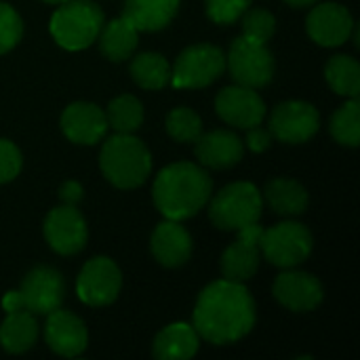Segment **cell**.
Returning <instances> with one entry per match:
<instances>
[{"instance_id":"obj_1","label":"cell","mask_w":360,"mask_h":360,"mask_svg":"<svg viewBox=\"0 0 360 360\" xmlns=\"http://www.w3.org/2000/svg\"><path fill=\"white\" fill-rule=\"evenodd\" d=\"M192 327L213 346L236 344L255 327V302L245 283L228 278L209 283L194 306Z\"/></svg>"},{"instance_id":"obj_2","label":"cell","mask_w":360,"mask_h":360,"mask_svg":"<svg viewBox=\"0 0 360 360\" xmlns=\"http://www.w3.org/2000/svg\"><path fill=\"white\" fill-rule=\"evenodd\" d=\"M213 194L209 173L194 162H173L165 167L152 186V198L160 215L173 221H186L207 207Z\"/></svg>"},{"instance_id":"obj_3","label":"cell","mask_w":360,"mask_h":360,"mask_svg":"<svg viewBox=\"0 0 360 360\" xmlns=\"http://www.w3.org/2000/svg\"><path fill=\"white\" fill-rule=\"evenodd\" d=\"M99 167L114 188L135 190L152 173V156L146 143L133 133H116L103 141Z\"/></svg>"},{"instance_id":"obj_4","label":"cell","mask_w":360,"mask_h":360,"mask_svg":"<svg viewBox=\"0 0 360 360\" xmlns=\"http://www.w3.org/2000/svg\"><path fill=\"white\" fill-rule=\"evenodd\" d=\"M105 15L101 6L93 0H68L57 4V11L51 15V36L65 51H84L89 49L101 27Z\"/></svg>"},{"instance_id":"obj_5","label":"cell","mask_w":360,"mask_h":360,"mask_svg":"<svg viewBox=\"0 0 360 360\" xmlns=\"http://www.w3.org/2000/svg\"><path fill=\"white\" fill-rule=\"evenodd\" d=\"M209 200V219L221 232H238L262 219L264 198L251 181H234Z\"/></svg>"},{"instance_id":"obj_6","label":"cell","mask_w":360,"mask_h":360,"mask_svg":"<svg viewBox=\"0 0 360 360\" xmlns=\"http://www.w3.org/2000/svg\"><path fill=\"white\" fill-rule=\"evenodd\" d=\"M312 234L300 221H283L268 230H262L259 251L262 257L283 270L304 264L312 253Z\"/></svg>"},{"instance_id":"obj_7","label":"cell","mask_w":360,"mask_h":360,"mask_svg":"<svg viewBox=\"0 0 360 360\" xmlns=\"http://www.w3.org/2000/svg\"><path fill=\"white\" fill-rule=\"evenodd\" d=\"M226 65H228L232 80L249 89L268 86L276 70L272 51L264 42H255L245 36H238L236 40H232L228 57H226Z\"/></svg>"},{"instance_id":"obj_8","label":"cell","mask_w":360,"mask_h":360,"mask_svg":"<svg viewBox=\"0 0 360 360\" xmlns=\"http://www.w3.org/2000/svg\"><path fill=\"white\" fill-rule=\"evenodd\" d=\"M226 70V53L209 42H198L184 49L171 70L175 89H205L215 82Z\"/></svg>"},{"instance_id":"obj_9","label":"cell","mask_w":360,"mask_h":360,"mask_svg":"<svg viewBox=\"0 0 360 360\" xmlns=\"http://www.w3.org/2000/svg\"><path fill=\"white\" fill-rule=\"evenodd\" d=\"M122 287L120 268L110 257H93L89 259L76 281V295L84 306L103 308L116 302Z\"/></svg>"},{"instance_id":"obj_10","label":"cell","mask_w":360,"mask_h":360,"mask_svg":"<svg viewBox=\"0 0 360 360\" xmlns=\"http://www.w3.org/2000/svg\"><path fill=\"white\" fill-rule=\"evenodd\" d=\"M321 129V114L308 101H283L278 103L268 120V131L283 143H306Z\"/></svg>"},{"instance_id":"obj_11","label":"cell","mask_w":360,"mask_h":360,"mask_svg":"<svg viewBox=\"0 0 360 360\" xmlns=\"http://www.w3.org/2000/svg\"><path fill=\"white\" fill-rule=\"evenodd\" d=\"M44 240L57 255H76L89 240V228L82 213L72 205H59L44 217Z\"/></svg>"},{"instance_id":"obj_12","label":"cell","mask_w":360,"mask_h":360,"mask_svg":"<svg viewBox=\"0 0 360 360\" xmlns=\"http://www.w3.org/2000/svg\"><path fill=\"white\" fill-rule=\"evenodd\" d=\"M17 291H19L23 310L46 316L53 310L61 308L63 297H65V283H63V276L55 268L38 266L23 276Z\"/></svg>"},{"instance_id":"obj_13","label":"cell","mask_w":360,"mask_h":360,"mask_svg":"<svg viewBox=\"0 0 360 360\" xmlns=\"http://www.w3.org/2000/svg\"><path fill=\"white\" fill-rule=\"evenodd\" d=\"M215 112L226 124L247 131V129L264 122L266 103L255 89L234 84V86H226L217 93Z\"/></svg>"},{"instance_id":"obj_14","label":"cell","mask_w":360,"mask_h":360,"mask_svg":"<svg viewBox=\"0 0 360 360\" xmlns=\"http://www.w3.org/2000/svg\"><path fill=\"white\" fill-rule=\"evenodd\" d=\"M262 226L251 224L243 230H238V238L221 253V276L234 283H247L251 281L257 270H259V236H262Z\"/></svg>"},{"instance_id":"obj_15","label":"cell","mask_w":360,"mask_h":360,"mask_svg":"<svg viewBox=\"0 0 360 360\" xmlns=\"http://www.w3.org/2000/svg\"><path fill=\"white\" fill-rule=\"evenodd\" d=\"M272 295L291 312H312L323 304L325 291L316 276L289 268L276 276L272 285Z\"/></svg>"},{"instance_id":"obj_16","label":"cell","mask_w":360,"mask_h":360,"mask_svg":"<svg viewBox=\"0 0 360 360\" xmlns=\"http://www.w3.org/2000/svg\"><path fill=\"white\" fill-rule=\"evenodd\" d=\"M352 13L338 2H321L306 17V32L321 46H342L352 36Z\"/></svg>"},{"instance_id":"obj_17","label":"cell","mask_w":360,"mask_h":360,"mask_svg":"<svg viewBox=\"0 0 360 360\" xmlns=\"http://www.w3.org/2000/svg\"><path fill=\"white\" fill-rule=\"evenodd\" d=\"M46 325H44V342L46 346L65 359H74L80 356L86 346H89V331L84 327V323L68 312V310H53L51 314H46Z\"/></svg>"},{"instance_id":"obj_18","label":"cell","mask_w":360,"mask_h":360,"mask_svg":"<svg viewBox=\"0 0 360 360\" xmlns=\"http://www.w3.org/2000/svg\"><path fill=\"white\" fill-rule=\"evenodd\" d=\"M63 135L78 146H95L108 133L105 112L89 101H74L61 114Z\"/></svg>"},{"instance_id":"obj_19","label":"cell","mask_w":360,"mask_h":360,"mask_svg":"<svg viewBox=\"0 0 360 360\" xmlns=\"http://www.w3.org/2000/svg\"><path fill=\"white\" fill-rule=\"evenodd\" d=\"M194 154L202 167L221 171L243 160L245 141L234 131L217 129V131L200 133V137L194 141Z\"/></svg>"},{"instance_id":"obj_20","label":"cell","mask_w":360,"mask_h":360,"mask_svg":"<svg viewBox=\"0 0 360 360\" xmlns=\"http://www.w3.org/2000/svg\"><path fill=\"white\" fill-rule=\"evenodd\" d=\"M150 251L154 259L165 268H179L188 264L194 251V240L181 221L167 219L158 224L150 238Z\"/></svg>"},{"instance_id":"obj_21","label":"cell","mask_w":360,"mask_h":360,"mask_svg":"<svg viewBox=\"0 0 360 360\" xmlns=\"http://www.w3.org/2000/svg\"><path fill=\"white\" fill-rule=\"evenodd\" d=\"M181 0H127L122 17L131 21L137 32L165 30L177 15Z\"/></svg>"},{"instance_id":"obj_22","label":"cell","mask_w":360,"mask_h":360,"mask_svg":"<svg viewBox=\"0 0 360 360\" xmlns=\"http://www.w3.org/2000/svg\"><path fill=\"white\" fill-rule=\"evenodd\" d=\"M200 338L188 323L167 325L152 344V354L158 360H186L198 352Z\"/></svg>"},{"instance_id":"obj_23","label":"cell","mask_w":360,"mask_h":360,"mask_svg":"<svg viewBox=\"0 0 360 360\" xmlns=\"http://www.w3.org/2000/svg\"><path fill=\"white\" fill-rule=\"evenodd\" d=\"M38 340L36 314L30 310L6 312V319L0 325V346L8 354H23L34 348Z\"/></svg>"},{"instance_id":"obj_24","label":"cell","mask_w":360,"mask_h":360,"mask_svg":"<svg viewBox=\"0 0 360 360\" xmlns=\"http://www.w3.org/2000/svg\"><path fill=\"white\" fill-rule=\"evenodd\" d=\"M97 40H99V51L103 57H108L110 61H124L133 57L137 42H139V32L131 21H127L124 17H118V19L103 23Z\"/></svg>"},{"instance_id":"obj_25","label":"cell","mask_w":360,"mask_h":360,"mask_svg":"<svg viewBox=\"0 0 360 360\" xmlns=\"http://www.w3.org/2000/svg\"><path fill=\"white\" fill-rule=\"evenodd\" d=\"M264 196H266V202L270 205V209L276 215H283V217L304 215L306 209H308V202H310V196H308L306 188L300 181L285 179V177L268 181V186L264 190Z\"/></svg>"},{"instance_id":"obj_26","label":"cell","mask_w":360,"mask_h":360,"mask_svg":"<svg viewBox=\"0 0 360 360\" xmlns=\"http://www.w3.org/2000/svg\"><path fill=\"white\" fill-rule=\"evenodd\" d=\"M129 74L137 86L160 91L171 82V65L160 53H139L131 59Z\"/></svg>"},{"instance_id":"obj_27","label":"cell","mask_w":360,"mask_h":360,"mask_svg":"<svg viewBox=\"0 0 360 360\" xmlns=\"http://www.w3.org/2000/svg\"><path fill=\"white\" fill-rule=\"evenodd\" d=\"M325 78L329 86L344 97H359L360 63L350 55H333L325 65Z\"/></svg>"},{"instance_id":"obj_28","label":"cell","mask_w":360,"mask_h":360,"mask_svg":"<svg viewBox=\"0 0 360 360\" xmlns=\"http://www.w3.org/2000/svg\"><path fill=\"white\" fill-rule=\"evenodd\" d=\"M105 118L116 133H135L143 122V105L135 95H118L108 103Z\"/></svg>"},{"instance_id":"obj_29","label":"cell","mask_w":360,"mask_h":360,"mask_svg":"<svg viewBox=\"0 0 360 360\" xmlns=\"http://www.w3.org/2000/svg\"><path fill=\"white\" fill-rule=\"evenodd\" d=\"M331 135L338 143L356 148L360 143V103L359 97H352L340 105L331 116Z\"/></svg>"},{"instance_id":"obj_30","label":"cell","mask_w":360,"mask_h":360,"mask_svg":"<svg viewBox=\"0 0 360 360\" xmlns=\"http://www.w3.org/2000/svg\"><path fill=\"white\" fill-rule=\"evenodd\" d=\"M167 133L179 143H194L202 133V120L190 108H175L167 114Z\"/></svg>"},{"instance_id":"obj_31","label":"cell","mask_w":360,"mask_h":360,"mask_svg":"<svg viewBox=\"0 0 360 360\" xmlns=\"http://www.w3.org/2000/svg\"><path fill=\"white\" fill-rule=\"evenodd\" d=\"M243 36L268 44L276 32V17L266 8H247L243 13Z\"/></svg>"},{"instance_id":"obj_32","label":"cell","mask_w":360,"mask_h":360,"mask_svg":"<svg viewBox=\"0 0 360 360\" xmlns=\"http://www.w3.org/2000/svg\"><path fill=\"white\" fill-rule=\"evenodd\" d=\"M21 36H23V21L19 13L11 4L0 2V55L15 49Z\"/></svg>"},{"instance_id":"obj_33","label":"cell","mask_w":360,"mask_h":360,"mask_svg":"<svg viewBox=\"0 0 360 360\" xmlns=\"http://www.w3.org/2000/svg\"><path fill=\"white\" fill-rule=\"evenodd\" d=\"M253 0H205L207 17L217 25L236 23Z\"/></svg>"},{"instance_id":"obj_34","label":"cell","mask_w":360,"mask_h":360,"mask_svg":"<svg viewBox=\"0 0 360 360\" xmlns=\"http://www.w3.org/2000/svg\"><path fill=\"white\" fill-rule=\"evenodd\" d=\"M21 167H23L21 150L8 139H0V184L13 181L21 173Z\"/></svg>"},{"instance_id":"obj_35","label":"cell","mask_w":360,"mask_h":360,"mask_svg":"<svg viewBox=\"0 0 360 360\" xmlns=\"http://www.w3.org/2000/svg\"><path fill=\"white\" fill-rule=\"evenodd\" d=\"M272 133L268 131V129H264L262 124H257V127H251V129H247V139H245V146L251 150V152H255V154H262V152H266L270 146H272Z\"/></svg>"},{"instance_id":"obj_36","label":"cell","mask_w":360,"mask_h":360,"mask_svg":"<svg viewBox=\"0 0 360 360\" xmlns=\"http://www.w3.org/2000/svg\"><path fill=\"white\" fill-rule=\"evenodd\" d=\"M82 196H84V190H82V186H80L78 181H74V179L63 181L61 188H59V200H61L63 205L76 207V205L82 200Z\"/></svg>"},{"instance_id":"obj_37","label":"cell","mask_w":360,"mask_h":360,"mask_svg":"<svg viewBox=\"0 0 360 360\" xmlns=\"http://www.w3.org/2000/svg\"><path fill=\"white\" fill-rule=\"evenodd\" d=\"M2 308H4V312L23 310V306H21V300H19V291H8V293L2 297Z\"/></svg>"},{"instance_id":"obj_38","label":"cell","mask_w":360,"mask_h":360,"mask_svg":"<svg viewBox=\"0 0 360 360\" xmlns=\"http://www.w3.org/2000/svg\"><path fill=\"white\" fill-rule=\"evenodd\" d=\"M289 6H295V8H306V6H312L316 4L319 0H285Z\"/></svg>"},{"instance_id":"obj_39","label":"cell","mask_w":360,"mask_h":360,"mask_svg":"<svg viewBox=\"0 0 360 360\" xmlns=\"http://www.w3.org/2000/svg\"><path fill=\"white\" fill-rule=\"evenodd\" d=\"M42 2H49V4H63V2H68V0H42Z\"/></svg>"}]
</instances>
